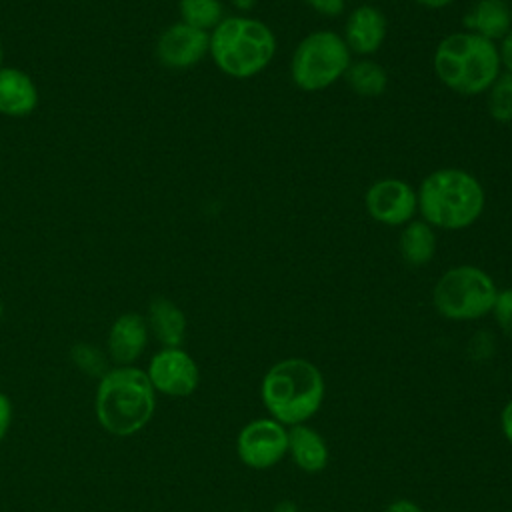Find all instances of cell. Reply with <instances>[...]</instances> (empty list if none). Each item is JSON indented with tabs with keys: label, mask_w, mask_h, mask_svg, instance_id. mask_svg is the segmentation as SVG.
I'll use <instances>...</instances> for the list:
<instances>
[{
	"label": "cell",
	"mask_w": 512,
	"mask_h": 512,
	"mask_svg": "<svg viewBox=\"0 0 512 512\" xmlns=\"http://www.w3.org/2000/svg\"><path fill=\"white\" fill-rule=\"evenodd\" d=\"M72 356H74V362H76L82 370H86V372H90V374H96V372H100V370L104 368V362H102L98 350H94L92 346L80 344V346L74 348Z\"/></svg>",
	"instance_id": "603a6c76"
},
{
	"label": "cell",
	"mask_w": 512,
	"mask_h": 512,
	"mask_svg": "<svg viewBox=\"0 0 512 512\" xmlns=\"http://www.w3.org/2000/svg\"><path fill=\"white\" fill-rule=\"evenodd\" d=\"M146 318L136 312L120 314L108 332V352L120 366H130L146 348L148 342Z\"/></svg>",
	"instance_id": "4fadbf2b"
},
{
	"label": "cell",
	"mask_w": 512,
	"mask_h": 512,
	"mask_svg": "<svg viewBox=\"0 0 512 512\" xmlns=\"http://www.w3.org/2000/svg\"><path fill=\"white\" fill-rule=\"evenodd\" d=\"M352 54L334 30H316L304 36L290 58V78L304 92H320L336 84L348 70Z\"/></svg>",
	"instance_id": "52a82bcc"
},
{
	"label": "cell",
	"mask_w": 512,
	"mask_h": 512,
	"mask_svg": "<svg viewBox=\"0 0 512 512\" xmlns=\"http://www.w3.org/2000/svg\"><path fill=\"white\" fill-rule=\"evenodd\" d=\"M210 48V34L184 22L170 24L156 40V58L162 66L184 70L198 64Z\"/></svg>",
	"instance_id": "8fae6325"
},
{
	"label": "cell",
	"mask_w": 512,
	"mask_h": 512,
	"mask_svg": "<svg viewBox=\"0 0 512 512\" xmlns=\"http://www.w3.org/2000/svg\"><path fill=\"white\" fill-rule=\"evenodd\" d=\"M308 8H312L314 12L328 16V18H336L344 12L346 0H302Z\"/></svg>",
	"instance_id": "cb8c5ba5"
},
{
	"label": "cell",
	"mask_w": 512,
	"mask_h": 512,
	"mask_svg": "<svg viewBox=\"0 0 512 512\" xmlns=\"http://www.w3.org/2000/svg\"><path fill=\"white\" fill-rule=\"evenodd\" d=\"M288 454L292 456L294 464L308 474L322 472L330 460V450L324 436L306 424L288 428Z\"/></svg>",
	"instance_id": "2e32d148"
},
{
	"label": "cell",
	"mask_w": 512,
	"mask_h": 512,
	"mask_svg": "<svg viewBox=\"0 0 512 512\" xmlns=\"http://www.w3.org/2000/svg\"><path fill=\"white\" fill-rule=\"evenodd\" d=\"M2 314H4V304H2V300H0V318H2Z\"/></svg>",
	"instance_id": "d6a6232c"
},
{
	"label": "cell",
	"mask_w": 512,
	"mask_h": 512,
	"mask_svg": "<svg viewBox=\"0 0 512 512\" xmlns=\"http://www.w3.org/2000/svg\"><path fill=\"white\" fill-rule=\"evenodd\" d=\"M500 426H502V434H504V438L512 444V398L508 400V404H506V406H504V410H502Z\"/></svg>",
	"instance_id": "83f0119b"
},
{
	"label": "cell",
	"mask_w": 512,
	"mask_h": 512,
	"mask_svg": "<svg viewBox=\"0 0 512 512\" xmlns=\"http://www.w3.org/2000/svg\"><path fill=\"white\" fill-rule=\"evenodd\" d=\"M12 422V402L6 394L0 392V440L6 436Z\"/></svg>",
	"instance_id": "484cf974"
},
{
	"label": "cell",
	"mask_w": 512,
	"mask_h": 512,
	"mask_svg": "<svg viewBox=\"0 0 512 512\" xmlns=\"http://www.w3.org/2000/svg\"><path fill=\"white\" fill-rule=\"evenodd\" d=\"M492 314L498 328L504 332V336L512 340V288L498 290L492 306Z\"/></svg>",
	"instance_id": "7402d4cb"
},
{
	"label": "cell",
	"mask_w": 512,
	"mask_h": 512,
	"mask_svg": "<svg viewBox=\"0 0 512 512\" xmlns=\"http://www.w3.org/2000/svg\"><path fill=\"white\" fill-rule=\"evenodd\" d=\"M146 374L154 390L176 398L190 396L200 382L198 364L182 348H162L156 352Z\"/></svg>",
	"instance_id": "30bf717a"
},
{
	"label": "cell",
	"mask_w": 512,
	"mask_h": 512,
	"mask_svg": "<svg viewBox=\"0 0 512 512\" xmlns=\"http://www.w3.org/2000/svg\"><path fill=\"white\" fill-rule=\"evenodd\" d=\"M384 512H424V510H422L416 502H412V500L398 498V500H394L392 504H388Z\"/></svg>",
	"instance_id": "4316f807"
},
{
	"label": "cell",
	"mask_w": 512,
	"mask_h": 512,
	"mask_svg": "<svg viewBox=\"0 0 512 512\" xmlns=\"http://www.w3.org/2000/svg\"><path fill=\"white\" fill-rule=\"evenodd\" d=\"M208 54L220 72L246 80L258 76L276 54V36L268 24L250 16H224L210 32Z\"/></svg>",
	"instance_id": "277c9868"
},
{
	"label": "cell",
	"mask_w": 512,
	"mask_h": 512,
	"mask_svg": "<svg viewBox=\"0 0 512 512\" xmlns=\"http://www.w3.org/2000/svg\"><path fill=\"white\" fill-rule=\"evenodd\" d=\"M178 12H180V22L212 32L224 18V6L220 0H180L178 2Z\"/></svg>",
	"instance_id": "ffe728a7"
},
{
	"label": "cell",
	"mask_w": 512,
	"mask_h": 512,
	"mask_svg": "<svg viewBox=\"0 0 512 512\" xmlns=\"http://www.w3.org/2000/svg\"><path fill=\"white\" fill-rule=\"evenodd\" d=\"M498 56H500V66L512 74V28L506 32V36L500 40L498 46Z\"/></svg>",
	"instance_id": "d4e9b609"
},
{
	"label": "cell",
	"mask_w": 512,
	"mask_h": 512,
	"mask_svg": "<svg viewBox=\"0 0 512 512\" xmlns=\"http://www.w3.org/2000/svg\"><path fill=\"white\" fill-rule=\"evenodd\" d=\"M236 452L248 468H272L288 454V430L274 418H256L238 432Z\"/></svg>",
	"instance_id": "ba28073f"
},
{
	"label": "cell",
	"mask_w": 512,
	"mask_h": 512,
	"mask_svg": "<svg viewBox=\"0 0 512 512\" xmlns=\"http://www.w3.org/2000/svg\"><path fill=\"white\" fill-rule=\"evenodd\" d=\"M272 512H298V506L292 500H282L274 506Z\"/></svg>",
	"instance_id": "f546056e"
},
{
	"label": "cell",
	"mask_w": 512,
	"mask_h": 512,
	"mask_svg": "<svg viewBox=\"0 0 512 512\" xmlns=\"http://www.w3.org/2000/svg\"><path fill=\"white\" fill-rule=\"evenodd\" d=\"M324 376L306 358H284L268 368L260 384V398L270 418L284 426L306 424L322 406Z\"/></svg>",
	"instance_id": "7a4b0ae2"
},
{
	"label": "cell",
	"mask_w": 512,
	"mask_h": 512,
	"mask_svg": "<svg viewBox=\"0 0 512 512\" xmlns=\"http://www.w3.org/2000/svg\"><path fill=\"white\" fill-rule=\"evenodd\" d=\"M486 110L500 124L512 122V74L500 72L486 90Z\"/></svg>",
	"instance_id": "44dd1931"
},
{
	"label": "cell",
	"mask_w": 512,
	"mask_h": 512,
	"mask_svg": "<svg viewBox=\"0 0 512 512\" xmlns=\"http://www.w3.org/2000/svg\"><path fill=\"white\" fill-rule=\"evenodd\" d=\"M38 106V88L34 80L10 66L0 68V114L10 118L28 116Z\"/></svg>",
	"instance_id": "9a60e30c"
},
{
	"label": "cell",
	"mask_w": 512,
	"mask_h": 512,
	"mask_svg": "<svg viewBox=\"0 0 512 512\" xmlns=\"http://www.w3.org/2000/svg\"><path fill=\"white\" fill-rule=\"evenodd\" d=\"M436 78L462 96L484 94L502 72L498 46L472 32L444 36L432 56Z\"/></svg>",
	"instance_id": "3957f363"
},
{
	"label": "cell",
	"mask_w": 512,
	"mask_h": 512,
	"mask_svg": "<svg viewBox=\"0 0 512 512\" xmlns=\"http://www.w3.org/2000/svg\"><path fill=\"white\" fill-rule=\"evenodd\" d=\"M414 2L422 8H428V10H440V8L450 6L454 0H414Z\"/></svg>",
	"instance_id": "f1b7e54d"
},
{
	"label": "cell",
	"mask_w": 512,
	"mask_h": 512,
	"mask_svg": "<svg viewBox=\"0 0 512 512\" xmlns=\"http://www.w3.org/2000/svg\"><path fill=\"white\" fill-rule=\"evenodd\" d=\"M368 216L384 226H404L418 212L416 190L402 178H380L364 194Z\"/></svg>",
	"instance_id": "9c48e42d"
},
{
	"label": "cell",
	"mask_w": 512,
	"mask_h": 512,
	"mask_svg": "<svg viewBox=\"0 0 512 512\" xmlns=\"http://www.w3.org/2000/svg\"><path fill=\"white\" fill-rule=\"evenodd\" d=\"M386 16L372 4H362L354 8L344 24V42L350 54L370 56L380 50L386 40Z\"/></svg>",
	"instance_id": "7c38bea8"
},
{
	"label": "cell",
	"mask_w": 512,
	"mask_h": 512,
	"mask_svg": "<svg viewBox=\"0 0 512 512\" xmlns=\"http://www.w3.org/2000/svg\"><path fill=\"white\" fill-rule=\"evenodd\" d=\"M344 78H346L350 90L364 98L380 96L388 88V74H386L384 66L370 58L350 62Z\"/></svg>",
	"instance_id": "d6986e66"
},
{
	"label": "cell",
	"mask_w": 512,
	"mask_h": 512,
	"mask_svg": "<svg viewBox=\"0 0 512 512\" xmlns=\"http://www.w3.org/2000/svg\"><path fill=\"white\" fill-rule=\"evenodd\" d=\"M436 232L424 220H410L402 226L398 236V252L408 266L420 268L432 262L436 256Z\"/></svg>",
	"instance_id": "ac0fdd59"
},
{
	"label": "cell",
	"mask_w": 512,
	"mask_h": 512,
	"mask_svg": "<svg viewBox=\"0 0 512 512\" xmlns=\"http://www.w3.org/2000/svg\"><path fill=\"white\" fill-rule=\"evenodd\" d=\"M462 24L466 32L496 42L512 28V8L508 0H476L466 10Z\"/></svg>",
	"instance_id": "5bb4252c"
},
{
	"label": "cell",
	"mask_w": 512,
	"mask_h": 512,
	"mask_svg": "<svg viewBox=\"0 0 512 512\" xmlns=\"http://www.w3.org/2000/svg\"><path fill=\"white\" fill-rule=\"evenodd\" d=\"M2 60H4V48H2V44H0V68H2Z\"/></svg>",
	"instance_id": "1f68e13d"
},
{
	"label": "cell",
	"mask_w": 512,
	"mask_h": 512,
	"mask_svg": "<svg viewBox=\"0 0 512 512\" xmlns=\"http://www.w3.org/2000/svg\"><path fill=\"white\" fill-rule=\"evenodd\" d=\"M148 374L134 366L106 372L96 390V418L114 436H132L142 430L156 408Z\"/></svg>",
	"instance_id": "5b68a950"
},
{
	"label": "cell",
	"mask_w": 512,
	"mask_h": 512,
	"mask_svg": "<svg viewBox=\"0 0 512 512\" xmlns=\"http://www.w3.org/2000/svg\"><path fill=\"white\" fill-rule=\"evenodd\" d=\"M422 220L440 230H464L484 212L486 194L480 180L462 168H438L416 190Z\"/></svg>",
	"instance_id": "6da1fadb"
},
{
	"label": "cell",
	"mask_w": 512,
	"mask_h": 512,
	"mask_svg": "<svg viewBox=\"0 0 512 512\" xmlns=\"http://www.w3.org/2000/svg\"><path fill=\"white\" fill-rule=\"evenodd\" d=\"M148 330L164 348H180L186 334V316L178 304L156 296L148 306Z\"/></svg>",
	"instance_id": "e0dca14e"
},
{
	"label": "cell",
	"mask_w": 512,
	"mask_h": 512,
	"mask_svg": "<svg viewBox=\"0 0 512 512\" xmlns=\"http://www.w3.org/2000/svg\"><path fill=\"white\" fill-rule=\"evenodd\" d=\"M498 288L488 272L472 264L448 268L434 284L432 304L446 320H478L492 312Z\"/></svg>",
	"instance_id": "8992f818"
},
{
	"label": "cell",
	"mask_w": 512,
	"mask_h": 512,
	"mask_svg": "<svg viewBox=\"0 0 512 512\" xmlns=\"http://www.w3.org/2000/svg\"><path fill=\"white\" fill-rule=\"evenodd\" d=\"M234 4L240 8V10H250L254 6V0H234Z\"/></svg>",
	"instance_id": "4dcf8cb0"
}]
</instances>
